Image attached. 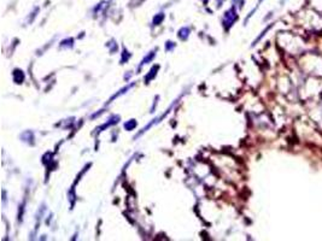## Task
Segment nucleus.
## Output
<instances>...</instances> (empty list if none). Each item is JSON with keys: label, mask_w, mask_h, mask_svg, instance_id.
Instances as JSON below:
<instances>
[]
</instances>
